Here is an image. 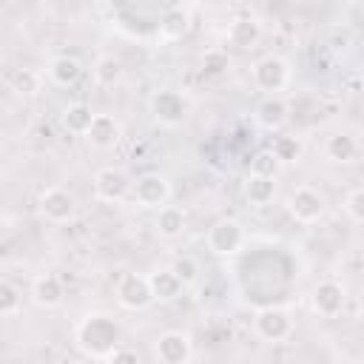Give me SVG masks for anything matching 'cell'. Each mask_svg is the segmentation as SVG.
I'll return each instance as SVG.
<instances>
[{"mask_svg":"<svg viewBox=\"0 0 364 364\" xmlns=\"http://www.w3.org/2000/svg\"><path fill=\"white\" fill-rule=\"evenodd\" d=\"M253 333L262 341H270V344L284 341L293 333V318L284 307H262L253 316Z\"/></svg>","mask_w":364,"mask_h":364,"instance_id":"obj_7","label":"cell"},{"mask_svg":"<svg viewBox=\"0 0 364 364\" xmlns=\"http://www.w3.org/2000/svg\"><path fill=\"white\" fill-rule=\"evenodd\" d=\"M85 139H88L91 148L108 151V148H114V145L122 139V122H119L117 117H111V114H97V117H94V125H91V131H88Z\"/></svg>","mask_w":364,"mask_h":364,"instance_id":"obj_15","label":"cell"},{"mask_svg":"<svg viewBox=\"0 0 364 364\" xmlns=\"http://www.w3.org/2000/svg\"><path fill=\"white\" fill-rule=\"evenodd\" d=\"M80 74H82V65H80L77 57L60 54V57H54V60L48 63V80H51L54 85H60V88L74 85V82L80 80Z\"/></svg>","mask_w":364,"mask_h":364,"instance_id":"obj_21","label":"cell"},{"mask_svg":"<svg viewBox=\"0 0 364 364\" xmlns=\"http://www.w3.org/2000/svg\"><path fill=\"white\" fill-rule=\"evenodd\" d=\"M117 301H119L125 310H131V313L151 307L156 299H154V290H151L148 276L125 273V276L119 279V284H117Z\"/></svg>","mask_w":364,"mask_h":364,"instance_id":"obj_9","label":"cell"},{"mask_svg":"<svg viewBox=\"0 0 364 364\" xmlns=\"http://www.w3.org/2000/svg\"><path fill=\"white\" fill-rule=\"evenodd\" d=\"M105 364H142V358H139L136 350H131V347H119Z\"/></svg>","mask_w":364,"mask_h":364,"instance_id":"obj_32","label":"cell"},{"mask_svg":"<svg viewBox=\"0 0 364 364\" xmlns=\"http://www.w3.org/2000/svg\"><path fill=\"white\" fill-rule=\"evenodd\" d=\"M276 171H279V162H276V156L270 154V151H259L253 159H250V173L253 176H276Z\"/></svg>","mask_w":364,"mask_h":364,"instance_id":"obj_30","label":"cell"},{"mask_svg":"<svg viewBox=\"0 0 364 364\" xmlns=\"http://www.w3.org/2000/svg\"><path fill=\"white\" fill-rule=\"evenodd\" d=\"M119 77H122V63L114 54H105L94 63V80L100 85H114V82H119Z\"/></svg>","mask_w":364,"mask_h":364,"instance_id":"obj_26","label":"cell"},{"mask_svg":"<svg viewBox=\"0 0 364 364\" xmlns=\"http://www.w3.org/2000/svg\"><path fill=\"white\" fill-rule=\"evenodd\" d=\"M259 40H262V23H259V17H253V14H239V17L230 20V26H228V43H230L233 48L250 51V48L259 46Z\"/></svg>","mask_w":364,"mask_h":364,"instance_id":"obj_14","label":"cell"},{"mask_svg":"<svg viewBox=\"0 0 364 364\" xmlns=\"http://www.w3.org/2000/svg\"><path fill=\"white\" fill-rule=\"evenodd\" d=\"M131 196H134V202H136L139 208H145V210H159V208H165L168 199H171V179H168L165 173H159V171H148V173L136 176Z\"/></svg>","mask_w":364,"mask_h":364,"instance_id":"obj_4","label":"cell"},{"mask_svg":"<svg viewBox=\"0 0 364 364\" xmlns=\"http://www.w3.org/2000/svg\"><path fill=\"white\" fill-rule=\"evenodd\" d=\"M171 270L179 276V282H182L185 287H191V284L199 282V262H196L193 256H176L173 264H171Z\"/></svg>","mask_w":364,"mask_h":364,"instance_id":"obj_28","label":"cell"},{"mask_svg":"<svg viewBox=\"0 0 364 364\" xmlns=\"http://www.w3.org/2000/svg\"><path fill=\"white\" fill-rule=\"evenodd\" d=\"M310 304H313V310H316L318 316L336 318V316L344 310V304H347V290H344V284L336 282V279H321V282L313 287V293H310Z\"/></svg>","mask_w":364,"mask_h":364,"instance_id":"obj_10","label":"cell"},{"mask_svg":"<svg viewBox=\"0 0 364 364\" xmlns=\"http://www.w3.org/2000/svg\"><path fill=\"white\" fill-rule=\"evenodd\" d=\"M270 154L276 156L279 165H296L304 156V142L299 136H293V134H279L273 139V145H270Z\"/></svg>","mask_w":364,"mask_h":364,"instance_id":"obj_23","label":"cell"},{"mask_svg":"<svg viewBox=\"0 0 364 364\" xmlns=\"http://www.w3.org/2000/svg\"><path fill=\"white\" fill-rule=\"evenodd\" d=\"M122 341V327L114 316L108 313H85L77 327H74V344L80 347L82 355L108 361Z\"/></svg>","mask_w":364,"mask_h":364,"instance_id":"obj_1","label":"cell"},{"mask_svg":"<svg viewBox=\"0 0 364 364\" xmlns=\"http://www.w3.org/2000/svg\"><path fill=\"white\" fill-rule=\"evenodd\" d=\"M205 242L213 256H236L247 242V230L239 219H216L208 228Z\"/></svg>","mask_w":364,"mask_h":364,"instance_id":"obj_3","label":"cell"},{"mask_svg":"<svg viewBox=\"0 0 364 364\" xmlns=\"http://www.w3.org/2000/svg\"><path fill=\"white\" fill-rule=\"evenodd\" d=\"M94 111H91V105H85V102H68L65 108H63V117H60V122H63V128L68 131V134H74V136H88V131H91V125H94Z\"/></svg>","mask_w":364,"mask_h":364,"instance_id":"obj_18","label":"cell"},{"mask_svg":"<svg viewBox=\"0 0 364 364\" xmlns=\"http://www.w3.org/2000/svg\"><path fill=\"white\" fill-rule=\"evenodd\" d=\"M327 210V199L321 191L310 188V185H299L290 196H287V213L299 222V225H316Z\"/></svg>","mask_w":364,"mask_h":364,"instance_id":"obj_5","label":"cell"},{"mask_svg":"<svg viewBox=\"0 0 364 364\" xmlns=\"http://www.w3.org/2000/svg\"><path fill=\"white\" fill-rule=\"evenodd\" d=\"M154 353L162 364H188L191 361V338L182 330H168L156 338Z\"/></svg>","mask_w":364,"mask_h":364,"instance_id":"obj_13","label":"cell"},{"mask_svg":"<svg viewBox=\"0 0 364 364\" xmlns=\"http://www.w3.org/2000/svg\"><path fill=\"white\" fill-rule=\"evenodd\" d=\"M134 191V182L128 176L125 168H117V165H105L94 173V196L100 202H108V205H117L122 202L128 193Z\"/></svg>","mask_w":364,"mask_h":364,"instance_id":"obj_6","label":"cell"},{"mask_svg":"<svg viewBox=\"0 0 364 364\" xmlns=\"http://www.w3.org/2000/svg\"><path fill=\"white\" fill-rule=\"evenodd\" d=\"M148 282H151V290H154V299H156V301H173V299H179L182 290H185V284L179 282V276H176L171 267L154 270V273L148 276Z\"/></svg>","mask_w":364,"mask_h":364,"instance_id":"obj_19","label":"cell"},{"mask_svg":"<svg viewBox=\"0 0 364 364\" xmlns=\"http://www.w3.org/2000/svg\"><path fill=\"white\" fill-rule=\"evenodd\" d=\"M185 225H188V216L179 205H165L154 216V230L162 239H179L185 233Z\"/></svg>","mask_w":364,"mask_h":364,"instance_id":"obj_17","label":"cell"},{"mask_svg":"<svg viewBox=\"0 0 364 364\" xmlns=\"http://www.w3.org/2000/svg\"><path fill=\"white\" fill-rule=\"evenodd\" d=\"M20 307H23V293H20L9 279H3V282H0V313H3L6 318H11V316L20 313Z\"/></svg>","mask_w":364,"mask_h":364,"instance_id":"obj_27","label":"cell"},{"mask_svg":"<svg viewBox=\"0 0 364 364\" xmlns=\"http://www.w3.org/2000/svg\"><path fill=\"white\" fill-rule=\"evenodd\" d=\"M63 299H65V287H63V282L54 273H43V276H37L31 282V301L37 307L54 310V307L63 304Z\"/></svg>","mask_w":364,"mask_h":364,"instance_id":"obj_16","label":"cell"},{"mask_svg":"<svg viewBox=\"0 0 364 364\" xmlns=\"http://www.w3.org/2000/svg\"><path fill=\"white\" fill-rule=\"evenodd\" d=\"M250 77L259 91H264L267 97H279V91L290 85V63L279 54H264L253 63Z\"/></svg>","mask_w":364,"mask_h":364,"instance_id":"obj_2","label":"cell"},{"mask_svg":"<svg viewBox=\"0 0 364 364\" xmlns=\"http://www.w3.org/2000/svg\"><path fill=\"white\" fill-rule=\"evenodd\" d=\"M37 208H40V213H43L46 222H51V225H68L74 219V213H77V199L65 188H46L40 193Z\"/></svg>","mask_w":364,"mask_h":364,"instance_id":"obj_8","label":"cell"},{"mask_svg":"<svg viewBox=\"0 0 364 364\" xmlns=\"http://www.w3.org/2000/svg\"><path fill=\"white\" fill-rule=\"evenodd\" d=\"M344 213L353 222H364V188H353L344 196Z\"/></svg>","mask_w":364,"mask_h":364,"instance_id":"obj_31","label":"cell"},{"mask_svg":"<svg viewBox=\"0 0 364 364\" xmlns=\"http://www.w3.org/2000/svg\"><path fill=\"white\" fill-rule=\"evenodd\" d=\"M276 196V182L270 176H253L247 173V182H245V199L253 205V208H264L270 205Z\"/></svg>","mask_w":364,"mask_h":364,"instance_id":"obj_24","label":"cell"},{"mask_svg":"<svg viewBox=\"0 0 364 364\" xmlns=\"http://www.w3.org/2000/svg\"><path fill=\"white\" fill-rule=\"evenodd\" d=\"M287 117H290V108H287V102H284L282 97H267V100H262L259 108H256V119H259V125L267 128V131H279V128L287 122Z\"/></svg>","mask_w":364,"mask_h":364,"instance_id":"obj_20","label":"cell"},{"mask_svg":"<svg viewBox=\"0 0 364 364\" xmlns=\"http://www.w3.org/2000/svg\"><path fill=\"white\" fill-rule=\"evenodd\" d=\"M191 28V6H182V3H173V6H165L159 20H156V37L159 43H176L188 34Z\"/></svg>","mask_w":364,"mask_h":364,"instance_id":"obj_12","label":"cell"},{"mask_svg":"<svg viewBox=\"0 0 364 364\" xmlns=\"http://www.w3.org/2000/svg\"><path fill=\"white\" fill-rule=\"evenodd\" d=\"M228 65H230V60H228V54L219 51V48H210V51H205V57H202V74H205V77H219Z\"/></svg>","mask_w":364,"mask_h":364,"instance_id":"obj_29","label":"cell"},{"mask_svg":"<svg viewBox=\"0 0 364 364\" xmlns=\"http://www.w3.org/2000/svg\"><path fill=\"white\" fill-rule=\"evenodd\" d=\"M9 88L14 94H20V97H34L43 88V77L34 68H14L9 74Z\"/></svg>","mask_w":364,"mask_h":364,"instance_id":"obj_25","label":"cell"},{"mask_svg":"<svg viewBox=\"0 0 364 364\" xmlns=\"http://www.w3.org/2000/svg\"><path fill=\"white\" fill-rule=\"evenodd\" d=\"M151 114H154V119H156L159 125L176 128V125L185 119V114H188L185 97H182L179 91H173V88H162V91H156V94L151 97Z\"/></svg>","mask_w":364,"mask_h":364,"instance_id":"obj_11","label":"cell"},{"mask_svg":"<svg viewBox=\"0 0 364 364\" xmlns=\"http://www.w3.org/2000/svg\"><path fill=\"white\" fill-rule=\"evenodd\" d=\"M324 154H327L330 162H341V165H347V162H353V159L358 156V142H355L353 134H344V131H341V134H333V136L327 139Z\"/></svg>","mask_w":364,"mask_h":364,"instance_id":"obj_22","label":"cell"}]
</instances>
